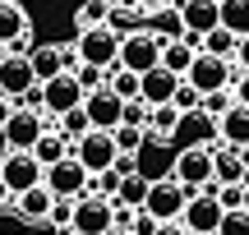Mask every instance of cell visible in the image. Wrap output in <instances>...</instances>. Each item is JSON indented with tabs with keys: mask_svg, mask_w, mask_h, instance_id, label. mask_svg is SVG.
<instances>
[{
	"mask_svg": "<svg viewBox=\"0 0 249 235\" xmlns=\"http://www.w3.org/2000/svg\"><path fill=\"white\" fill-rule=\"evenodd\" d=\"M33 88H37V79H33V69H28V55L23 51H5L0 55V97H9L18 106V97L33 92Z\"/></svg>",
	"mask_w": 249,
	"mask_h": 235,
	"instance_id": "4fadbf2b",
	"label": "cell"
},
{
	"mask_svg": "<svg viewBox=\"0 0 249 235\" xmlns=\"http://www.w3.org/2000/svg\"><path fill=\"white\" fill-rule=\"evenodd\" d=\"M9 152V138H5V129H0V157H5Z\"/></svg>",
	"mask_w": 249,
	"mask_h": 235,
	"instance_id": "ee69618b",
	"label": "cell"
},
{
	"mask_svg": "<svg viewBox=\"0 0 249 235\" xmlns=\"http://www.w3.org/2000/svg\"><path fill=\"white\" fill-rule=\"evenodd\" d=\"M42 185L51 189V199H79V194L88 189V171H83V166L74 162V152H70V157H60L55 166L42 171Z\"/></svg>",
	"mask_w": 249,
	"mask_h": 235,
	"instance_id": "30bf717a",
	"label": "cell"
},
{
	"mask_svg": "<svg viewBox=\"0 0 249 235\" xmlns=\"http://www.w3.org/2000/svg\"><path fill=\"white\" fill-rule=\"evenodd\" d=\"M74 83H79V88L83 92H92V88H102V83H107V69H97V65H79V60H74Z\"/></svg>",
	"mask_w": 249,
	"mask_h": 235,
	"instance_id": "1f68e13d",
	"label": "cell"
},
{
	"mask_svg": "<svg viewBox=\"0 0 249 235\" xmlns=\"http://www.w3.org/2000/svg\"><path fill=\"white\" fill-rule=\"evenodd\" d=\"M217 235H249V208L222 212V221H217Z\"/></svg>",
	"mask_w": 249,
	"mask_h": 235,
	"instance_id": "d6a6232c",
	"label": "cell"
},
{
	"mask_svg": "<svg viewBox=\"0 0 249 235\" xmlns=\"http://www.w3.org/2000/svg\"><path fill=\"white\" fill-rule=\"evenodd\" d=\"M166 175L176 185H185L189 194L203 189V185L213 180V148H180V152H176V166H171Z\"/></svg>",
	"mask_w": 249,
	"mask_h": 235,
	"instance_id": "ba28073f",
	"label": "cell"
},
{
	"mask_svg": "<svg viewBox=\"0 0 249 235\" xmlns=\"http://www.w3.org/2000/svg\"><path fill=\"white\" fill-rule=\"evenodd\" d=\"M185 199H189V189L166 175V180H148V199H143V208H148L157 221H176L180 208H185Z\"/></svg>",
	"mask_w": 249,
	"mask_h": 235,
	"instance_id": "8fae6325",
	"label": "cell"
},
{
	"mask_svg": "<svg viewBox=\"0 0 249 235\" xmlns=\"http://www.w3.org/2000/svg\"><path fill=\"white\" fill-rule=\"evenodd\" d=\"M180 28H185V33H198L203 37L208 28H217V0H180Z\"/></svg>",
	"mask_w": 249,
	"mask_h": 235,
	"instance_id": "44dd1931",
	"label": "cell"
},
{
	"mask_svg": "<svg viewBox=\"0 0 249 235\" xmlns=\"http://www.w3.org/2000/svg\"><path fill=\"white\" fill-rule=\"evenodd\" d=\"M0 51H33V18L18 0H0Z\"/></svg>",
	"mask_w": 249,
	"mask_h": 235,
	"instance_id": "8992f818",
	"label": "cell"
},
{
	"mask_svg": "<svg viewBox=\"0 0 249 235\" xmlns=\"http://www.w3.org/2000/svg\"><path fill=\"white\" fill-rule=\"evenodd\" d=\"M143 199H148V175H139V171H134V175H120V189H116V199H111V203H120V208H143Z\"/></svg>",
	"mask_w": 249,
	"mask_h": 235,
	"instance_id": "484cf974",
	"label": "cell"
},
{
	"mask_svg": "<svg viewBox=\"0 0 249 235\" xmlns=\"http://www.w3.org/2000/svg\"><path fill=\"white\" fill-rule=\"evenodd\" d=\"M46 125H51V120H46L42 111L14 106V111H9V120H5L0 129H5V138H9V152H28V148H33V138L42 134Z\"/></svg>",
	"mask_w": 249,
	"mask_h": 235,
	"instance_id": "7c38bea8",
	"label": "cell"
},
{
	"mask_svg": "<svg viewBox=\"0 0 249 235\" xmlns=\"http://www.w3.org/2000/svg\"><path fill=\"white\" fill-rule=\"evenodd\" d=\"M231 74H235L231 60H222V55H208V51H194V60H189V69H185V83L198 92V97H203V92L226 88V83H231Z\"/></svg>",
	"mask_w": 249,
	"mask_h": 235,
	"instance_id": "5b68a950",
	"label": "cell"
},
{
	"mask_svg": "<svg viewBox=\"0 0 249 235\" xmlns=\"http://www.w3.org/2000/svg\"><path fill=\"white\" fill-rule=\"evenodd\" d=\"M171 138H185V148H217V120L203 111H185Z\"/></svg>",
	"mask_w": 249,
	"mask_h": 235,
	"instance_id": "ac0fdd59",
	"label": "cell"
},
{
	"mask_svg": "<svg viewBox=\"0 0 249 235\" xmlns=\"http://www.w3.org/2000/svg\"><path fill=\"white\" fill-rule=\"evenodd\" d=\"M180 226H185V235H217V221H222V203L213 199V194L194 189L185 199V208H180Z\"/></svg>",
	"mask_w": 249,
	"mask_h": 235,
	"instance_id": "52a82bcc",
	"label": "cell"
},
{
	"mask_svg": "<svg viewBox=\"0 0 249 235\" xmlns=\"http://www.w3.org/2000/svg\"><path fill=\"white\" fill-rule=\"evenodd\" d=\"M74 60L79 65H97V69H116V51H120V37L111 33L107 23L97 28H79V37H74Z\"/></svg>",
	"mask_w": 249,
	"mask_h": 235,
	"instance_id": "7a4b0ae2",
	"label": "cell"
},
{
	"mask_svg": "<svg viewBox=\"0 0 249 235\" xmlns=\"http://www.w3.org/2000/svg\"><path fill=\"white\" fill-rule=\"evenodd\" d=\"M176 83L180 79L166 69V65H152V69L139 74V101H143V106H161V101L176 97Z\"/></svg>",
	"mask_w": 249,
	"mask_h": 235,
	"instance_id": "e0dca14e",
	"label": "cell"
},
{
	"mask_svg": "<svg viewBox=\"0 0 249 235\" xmlns=\"http://www.w3.org/2000/svg\"><path fill=\"white\" fill-rule=\"evenodd\" d=\"M231 65H235V69H249V33L240 37V42H235V55H231Z\"/></svg>",
	"mask_w": 249,
	"mask_h": 235,
	"instance_id": "74e56055",
	"label": "cell"
},
{
	"mask_svg": "<svg viewBox=\"0 0 249 235\" xmlns=\"http://www.w3.org/2000/svg\"><path fill=\"white\" fill-rule=\"evenodd\" d=\"M79 106H83V116H88V129H116V125H120V106H124V101L107 88V83H102V88L83 92Z\"/></svg>",
	"mask_w": 249,
	"mask_h": 235,
	"instance_id": "5bb4252c",
	"label": "cell"
},
{
	"mask_svg": "<svg viewBox=\"0 0 249 235\" xmlns=\"http://www.w3.org/2000/svg\"><path fill=\"white\" fill-rule=\"evenodd\" d=\"M198 101H203V97H198V92L189 88L185 79H180V83H176V97H171V106H176L180 116H185V111H198Z\"/></svg>",
	"mask_w": 249,
	"mask_h": 235,
	"instance_id": "e575fe53",
	"label": "cell"
},
{
	"mask_svg": "<svg viewBox=\"0 0 249 235\" xmlns=\"http://www.w3.org/2000/svg\"><path fill=\"white\" fill-rule=\"evenodd\" d=\"M9 111H14V101H9V97H0V125L9 120Z\"/></svg>",
	"mask_w": 249,
	"mask_h": 235,
	"instance_id": "60d3db41",
	"label": "cell"
},
{
	"mask_svg": "<svg viewBox=\"0 0 249 235\" xmlns=\"http://www.w3.org/2000/svg\"><path fill=\"white\" fill-rule=\"evenodd\" d=\"M0 180L9 194H23L33 185H42V166L33 162V152H5L0 157Z\"/></svg>",
	"mask_w": 249,
	"mask_h": 235,
	"instance_id": "9a60e30c",
	"label": "cell"
},
{
	"mask_svg": "<svg viewBox=\"0 0 249 235\" xmlns=\"http://www.w3.org/2000/svg\"><path fill=\"white\" fill-rule=\"evenodd\" d=\"M134 5H139V9H143V14H157V9H166V5H171V0H134Z\"/></svg>",
	"mask_w": 249,
	"mask_h": 235,
	"instance_id": "ab89813d",
	"label": "cell"
},
{
	"mask_svg": "<svg viewBox=\"0 0 249 235\" xmlns=\"http://www.w3.org/2000/svg\"><path fill=\"white\" fill-rule=\"evenodd\" d=\"M9 199H14V194L5 189V180H0V208H9Z\"/></svg>",
	"mask_w": 249,
	"mask_h": 235,
	"instance_id": "b9f144b4",
	"label": "cell"
},
{
	"mask_svg": "<svg viewBox=\"0 0 249 235\" xmlns=\"http://www.w3.org/2000/svg\"><path fill=\"white\" fill-rule=\"evenodd\" d=\"M70 152L88 175H97V171H111V162H116V138H111V129H88L83 138L70 143Z\"/></svg>",
	"mask_w": 249,
	"mask_h": 235,
	"instance_id": "277c9868",
	"label": "cell"
},
{
	"mask_svg": "<svg viewBox=\"0 0 249 235\" xmlns=\"http://www.w3.org/2000/svg\"><path fill=\"white\" fill-rule=\"evenodd\" d=\"M107 14H111V0H83L74 23L79 28H97V23H107Z\"/></svg>",
	"mask_w": 249,
	"mask_h": 235,
	"instance_id": "f546056e",
	"label": "cell"
},
{
	"mask_svg": "<svg viewBox=\"0 0 249 235\" xmlns=\"http://www.w3.org/2000/svg\"><path fill=\"white\" fill-rule=\"evenodd\" d=\"M111 235H129V231H111Z\"/></svg>",
	"mask_w": 249,
	"mask_h": 235,
	"instance_id": "f6af8a7d",
	"label": "cell"
},
{
	"mask_svg": "<svg viewBox=\"0 0 249 235\" xmlns=\"http://www.w3.org/2000/svg\"><path fill=\"white\" fill-rule=\"evenodd\" d=\"M176 125H180V111L171 106V101H161V106H148V125H143V134H157L161 143H176Z\"/></svg>",
	"mask_w": 249,
	"mask_h": 235,
	"instance_id": "603a6c76",
	"label": "cell"
},
{
	"mask_svg": "<svg viewBox=\"0 0 249 235\" xmlns=\"http://www.w3.org/2000/svg\"><path fill=\"white\" fill-rule=\"evenodd\" d=\"M161 42H166V37L152 33V28H134V33H124V37H120L116 65H124V69H134V74L152 69V65L161 60Z\"/></svg>",
	"mask_w": 249,
	"mask_h": 235,
	"instance_id": "3957f363",
	"label": "cell"
},
{
	"mask_svg": "<svg viewBox=\"0 0 249 235\" xmlns=\"http://www.w3.org/2000/svg\"><path fill=\"white\" fill-rule=\"evenodd\" d=\"M189 60H194V46H189L185 37H166V42H161V60H157V65H166L176 79H185Z\"/></svg>",
	"mask_w": 249,
	"mask_h": 235,
	"instance_id": "cb8c5ba5",
	"label": "cell"
},
{
	"mask_svg": "<svg viewBox=\"0 0 249 235\" xmlns=\"http://www.w3.org/2000/svg\"><path fill=\"white\" fill-rule=\"evenodd\" d=\"M28 152H33V162H37V166L46 171V166H55L60 157H70V138H65V134H60L55 125H46L42 134L33 138V148H28Z\"/></svg>",
	"mask_w": 249,
	"mask_h": 235,
	"instance_id": "ffe728a7",
	"label": "cell"
},
{
	"mask_svg": "<svg viewBox=\"0 0 249 235\" xmlns=\"http://www.w3.org/2000/svg\"><path fill=\"white\" fill-rule=\"evenodd\" d=\"M28 69H33L37 83H46V79H55V74L74 69V51H70V46H55V42L33 46V51H28Z\"/></svg>",
	"mask_w": 249,
	"mask_h": 235,
	"instance_id": "2e32d148",
	"label": "cell"
},
{
	"mask_svg": "<svg viewBox=\"0 0 249 235\" xmlns=\"http://www.w3.org/2000/svg\"><path fill=\"white\" fill-rule=\"evenodd\" d=\"M235 42H240V37H235V33H226V28L217 23V28H208V33H203L198 51H208V55H222V60H231V55H235Z\"/></svg>",
	"mask_w": 249,
	"mask_h": 235,
	"instance_id": "4316f807",
	"label": "cell"
},
{
	"mask_svg": "<svg viewBox=\"0 0 249 235\" xmlns=\"http://www.w3.org/2000/svg\"><path fill=\"white\" fill-rule=\"evenodd\" d=\"M51 125L60 129V134L70 138V143H74V138H83V134H88V116H83V106H74V111H65V116H55Z\"/></svg>",
	"mask_w": 249,
	"mask_h": 235,
	"instance_id": "f1b7e54d",
	"label": "cell"
},
{
	"mask_svg": "<svg viewBox=\"0 0 249 235\" xmlns=\"http://www.w3.org/2000/svg\"><path fill=\"white\" fill-rule=\"evenodd\" d=\"M37 97H42V116L55 120V116H65V111H74L83 101V88L74 83V74L65 69V74H55V79L37 83Z\"/></svg>",
	"mask_w": 249,
	"mask_h": 235,
	"instance_id": "9c48e42d",
	"label": "cell"
},
{
	"mask_svg": "<svg viewBox=\"0 0 249 235\" xmlns=\"http://www.w3.org/2000/svg\"><path fill=\"white\" fill-rule=\"evenodd\" d=\"M9 208H14V217L23 221V226H42L46 212H51V189H46V185H33V189L14 194V199H9Z\"/></svg>",
	"mask_w": 249,
	"mask_h": 235,
	"instance_id": "d6986e66",
	"label": "cell"
},
{
	"mask_svg": "<svg viewBox=\"0 0 249 235\" xmlns=\"http://www.w3.org/2000/svg\"><path fill=\"white\" fill-rule=\"evenodd\" d=\"M217 23H222L226 33L245 37L249 33V0H217Z\"/></svg>",
	"mask_w": 249,
	"mask_h": 235,
	"instance_id": "d4e9b609",
	"label": "cell"
},
{
	"mask_svg": "<svg viewBox=\"0 0 249 235\" xmlns=\"http://www.w3.org/2000/svg\"><path fill=\"white\" fill-rule=\"evenodd\" d=\"M240 189L249 194V162H245V175H240Z\"/></svg>",
	"mask_w": 249,
	"mask_h": 235,
	"instance_id": "7bdbcfd3",
	"label": "cell"
},
{
	"mask_svg": "<svg viewBox=\"0 0 249 235\" xmlns=\"http://www.w3.org/2000/svg\"><path fill=\"white\" fill-rule=\"evenodd\" d=\"M107 88L116 92L120 101H134V97H139V74L124 69V65H116V69H107Z\"/></svg>",
	"mask_w": 249,
	"mask_h": 235,
	"instance_id": "83f0119b",
	"label": "cell"
},
{
	"mask_svg": "<svg viewBox=\"0 0 249 235\" xmlns=\"http://www.w3.org/2000/svg\"><path fill=\"white\" fill-rule=\"evenodd\" d=\"M217 143L249 148V106H231L226 116H217Z\"/></svg>",
	"mask_w": 249,
	"mask_h": 235,
	"instance_id": "7402d4cb",
	"label": "cell"
},
{
	"mask_svg": "<svg viewBox=\"0 0 249 235\" xmlns=\"http://www.w3.org/2000/svg\"><path fill=\"white\" fill-rule=\"evenodd\" d=\"M111 138H116V152H143V129L134 125H116Z\"/></svg>",
	"mask_w": 249,
	"mask_h": 235,
	"instance_id": "4dcf8cb0",
	"label": "cell"
},
{
	"mask_svg": "<svg viewBox=\"0 0 249 235\" xmlns=\"http://www.w3.org/2000/svg\"><path fill=\"white\" fill-rule=\"evenodd\" d=\"M111 231H116V203L111 199H92V194H79L65 235H111Z\"/></svg>",
	"mask_w": 249,
	"mask_h": 235,
	"instance_id": "6da1fadb",
	"label": "cell"
},
{
	"mask_svg": "<svg viewBox=\"0 0 249 235\" xmlns=\"http://www.w3.org/2000/svg\"><path fill=\"white\" fill-rule=\"evenodd\" d=\"M70 212H74V199H51V212H46V221H42V226L65 231V226H70Z\"/></svg>",
	"mask_w": 249,
	"mask_h": 235,
	"instance_id": "836d02e7",
	"label": "cell"
},
{
	"mask_svg": "<svg viewBox=\"0 0 249 235\" xmlns=\"http://www.w3.org/2000/svg\"><path fill=\"white\" fill-rule=\"evenodd\" d=\"M124 231H129V235H152V231H157V217H152L148 208H134V217H129Z\"/></svg>",
	"mask_w": 249,
	"mask_h": 235,
	"instance_id": "8d00e7d4",
	"label": "cell"
},
{
	"mask_svg": "<svg viewBox=\"0 0 249 235\" xmlns=\"http://www.w3.org/2000/svg\"><path fill=\"white\" fill-rule=\"evenodd\" d=\"M226 92H231L235 106H249V69H235L231 83H226Z\"/></svg>",
	"mask_w": 249,
	"mask_h": 235,
	"instance_id": "d590c367",
	"label": "cell"
},
{
	"mask_svg": "<svg viewBox=\"0 0 249 235\" xmlns=\"http://www.w3.org/2000/svg\"><path fill=\"white\" fill-rule=\"evenodd\" d=\"M152 235H185V226H180V221H157Z\"/></svg>",
	"mask_w": 249,
	"mask_h": 235,
	"instance_id": "f35d334b",
	"label": "cell"
}]
</instances>
